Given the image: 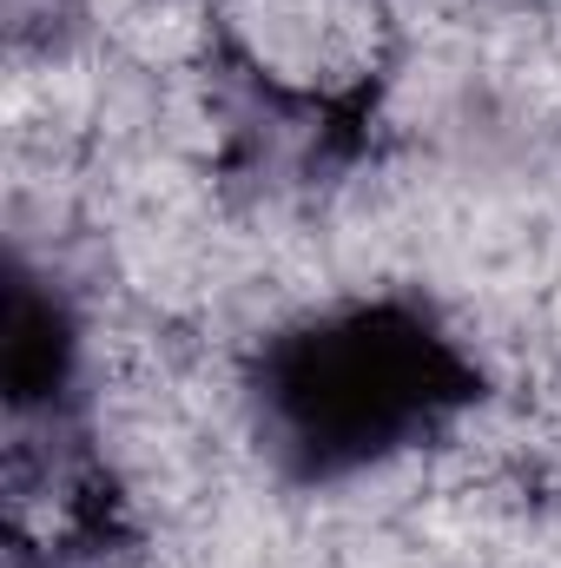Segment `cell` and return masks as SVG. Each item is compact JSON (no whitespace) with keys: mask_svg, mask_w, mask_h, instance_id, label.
<instances>
[{"mask_svg":"<svg viewBox=\"0 0 561 568\" xmlns=\"http://www.w3.org/2000/svg\"><path fill=\"white\" fill-rule=\"evenodd\" d=\"M67 364H73V337H67L60 304L40 297L27 278H13V291H7V390H13V404L60 390Z\"/></svg>","mask_w":561,"mask_h":568,"instance_id":"7a4b0ae2","label":"cell"},{"mask_svg":"<svg viewBox=\"0 0 561 568\" xmlns=\"http://www.w3.org/2000/svg\"><path fill=\"white\" fill-rule=\"evenodd\" d=\"M476 397L469 357L417 304H350L265 344L258 436L290 476L330 483L410 449Z\"/></svg>","mask_w":561,"mask_h":568,"instance_id":"6da1fadb","label":"cell"}]
</instances>
